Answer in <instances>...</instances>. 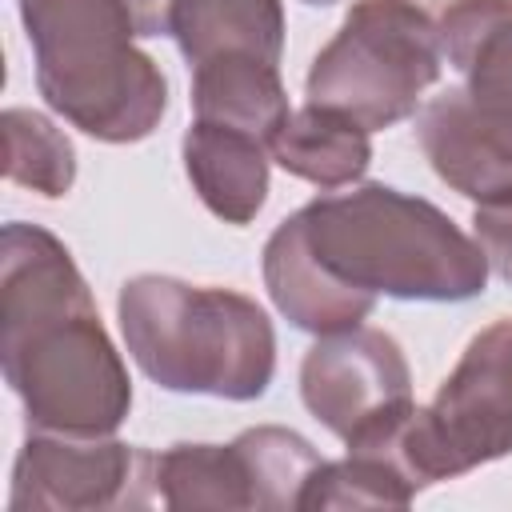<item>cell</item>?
Returning <instances> with one entry per match:
<instances>
[{
  "label": "cell",
  "mask_w": 512,
  "mask_h": 512,
  "mask_svg": "<svg viewBox=\"0 0 512 512\" xmlns=\"http://www.w3.org/2000/svg\"><path fill=\"white\" fill-rule=\"evenodd\" d=\"M0 364L36 432L112 436L132 412L128 368L64 240L12 220L0 232Z\"/></svg>",
  "instance_id": "cell-1"
},
{
  "label": "cell",
  "mask_w": 512,
  "mask_h": 512,
  "mask_svg": "<svg viewBox=\"0 0 512 512\" xmlns=\"http://www.w3.org/2000/svg\"><path fill=\"white\" fill-rule=\"evenodd\" d=\"M312 260L340 284L392 296L460 304L488 288V256L448 212L388 184L328 192L296 212Z\"/></svg>",
  "instance_id": "cell-2"
},
{
  "label": "cell",
  "mask_w": 512,
  "mask_h": 512,
  "mask_svg": "<svg viewBox=\"0 0 512 512\" xmlns=\"http://www.w3.org/2000/svg\"><path fill=\"white\" fill-rule=\"evenodd\" d=\"M116 320L128 356L164 392L256 400L276 376L272 320L244 292L144 272L124 280Z\"/></svg>",
  "instance_id": "cell-3"
},
{
  "label": "cell",
  "mask_w": 512,
  "mask_h": 512,
  "mask_svg": "<svg viewBox=\"0 0 512 512\" xmlns=\"http://www.w3.org/2000/svg\"><path fill=\"white\" fill-rule=\"evenodd\" d=\"M44 104L100 144H136L168 112L160 64L120 0H16Z\"/></svg>",
  "instance_id": "cell-4"
},
{
  "label": "cell",
  "mask_w": 512,
  "mask_h": 512,
  "mask_svg": "<svg viewBox=\"0 0 512 512\" xmlns=\"http://www.w3.org/2000/svg\"><path fill=\"white\" fill-rule=\"evenodd\" d=\"M356 452L388 456L416 492L512 452V316L468 340L428 404Z\"/></svg>",
  "instance_id": "cell-5"
},
{
  "label": "cell",
  "mask_w": 512,
  "mask_h": 512,
  "mask_svg": "<svg viewBox=\"0 0 512 512\" xmlns=\"http://www.w3.org/2000/svg\"><path fill=\"white\" fill-rule=\"evenodd\" d=\"M440 32L404 0H356L340 32L316 52L304 92L340 108L368 132L408 120L440 80Z\"/></svg>",
  "instance_id": "cell-6"
},
{
  "label": "cell",
  "mask_w": 512,
  "mask_h": 512,
  "mask_svg": "<svg viewBox=\"0 0 512 512\" xmlns=\"http://www.w3.org/2000/svg\"><path fill=\"white\" fill-rule=\"evenodd\" d=\"M300 400L344 448L372 444L416 404L400 344L364 324L316 336L300 360Z\"/></svg>",
  "instance_id": "cell-7"
},
{
  "label": "cell",
  "mask_w": 512,
  "mask_h": 512,
  "mask_svg": "<svg viewBox=\"0 0 512 512\" xmlns=\"http://www.w3.org/2000/svg\"><path fill=\"white\" fill-rule=\"evenodd\" d=\"M152 452L112 436H60L28 428L12 464V512H88V508H148Z\"/></svg>",
  "instance_id": "cell-8"
},
{
  "label": "cell",
  "mask_w": 512,
  "mask_h": 512,
  "mask_svg": "<svg viewBox=\"0 0 512 512\" xmlns=\"http://www.w3.org/2000/svg\"><path fill=\"white\" fill-rule=\"evenodd\" d=\"M416 140L452 192L476 208L512 204V108L448 88L420 108Z\"/></svg>",
  "instance_id": "cell-9"
},
{
  "label": "cell",
  "mask_w": 512,
  "mask_h": 512,
  "mask_svg": "<svg viewBox=\"0 0 512 512\" xmlns=\"http://www.w3.org/2000/svg\"><path fill=\"white\" fill-rule=\"evenodd\" d=\"M260 272H264V288H268L276 312L288 324H296L300 332H312V336L356 328L376 308V296L340 284L336 276H328L312 260V252L300 236L296 212L288 220H280L272 228V236L264 240Z\"/></svg>",
  "instance_id": "cell-10"
},
{
  "label": "cell",
  "mask_w": 512,
  "mask_h": 512,
  "mask_svg": "<svg viewBox=\"0 0 512 512\" xmlns=\"http://www.w3.org/2000/svg\"><path fill=\"white\" fill-rule=\"evenodd\" d=\"M180 156L196 196L212 216H220L224 224L256 220V212L268 200V164H272L264 140L224 124L192 120L180 140Z\"/></svg>",
  "instance_id": "cell-11"
},
{
  "label": "cell",
  "mask_w": 512,
  "mask_h": 512,
  "mask_svg": "<svg viewBox=\"0 0 512 512\" xmlns=\"http://www.w3.org/2000/svg\"><path fill=\"white\" fill-rule=\"evenodd\" d=\"M192 116L248 132L264 144L288 120V88L272 60L252 52H224L204 64H192Z\"/></svg>",
  "instance_id": "cell-12"
},
{
  "label": "cell",
  "mask_w": 512,
  "mask_h": 512,
  "mask_svg": "<svg viewBox=\"0 0 512 512\" xmlns=\"http://www.w3.org/2000/svg\"><path fill=\"white\" fill-rule=\"evenodd\" d=\"M272 164H280L288 176L308 180L324 192L352 188L368 164H372V140L360 120H352L340 108L324 104H304L292 108L280 132L268 144Z\"/></svg>",
  "instance_id": "cell-13"
},
{
  "label": "cell",
  "mask_w": 512,
  "mask_h": 512,
  "mask_svg": "<svg viewBox=\"0 0 512 512\" xmlns=\"http://www.w3.org/2000/svg\"><path fill=\"white\" fill-rule=\"evenodd\" d=\"M188 64H204L224 52H252L280 64L284 52V4L280 0H172L168 32Z\"/></svg>",
  "instance_id": "cell-14"
},
{
  "label": "cell",
  "mask_w": 512,
  "mask_h": 512,
  "mask_svg": "<svg viewBox=\"0 0 512 512\" xmlns=\"http://www.w3.org/2000/svg\"><path fill=\"white\" fill-rule=\"evenodd\" d=\"M444 60L476 100L512 108V0H464L436 20Z\"/></svg>",
  "instance_id": "cell-15"
},
{
  "label": "cell",
  "mask_w": 512,
  "mask_h": 512,
  "mask_svg": "<svg viewBox=\"0 0 512 512\" xmlns=\"http://www.w3.org/2000/svg\"><path fill=\"white\" fill-rule=\"evenodd\" d=\"M152 488L164 508H256L244 452L232 444H172L152 452Z\"/></svg>",
  "instance_id": "cell-16"
},
{
  "label": "cell",
  "mask_w": 512,
  "mask_h": 512,
  "mask_svg": "<svg viewBox=\"0 0 512 512\" xmlns=\"http://www.w3.org/2000/svg\"><path fill=\"white\" fill-rule=\"evenodd\" d=\"M416 500V484L380 452H356L340 460H320L300 496L304 512L328 508H408Z\"/></svg>",
  "instance_id": "cell-17"
},
{
  "label": "cell",
  "mask_w": 512,
  "mask_h": 512,
  "mask_svg": "<svg viewBox=\"0 0 512 512\" xmlns=\"http://www.w3.org/2000/svg\"><path fill=\"white\" fill-rule=\"evenodd\" d=\"M236 448L244 452L248 476H252V500L256 512H288L300 508V496L308 488V476L324 460L300 432L280 424L244 428L236 436Z\"/></svg>",
  "instance_id": "cell-18"
},
{
  "label": "cell",
  "mask_w": 512,
  "mask_h": 512,
  "mask_svg": "<svg viewBox=\"0 0 512 512\" xmlns=\"http://www.w3.org/2000/svg\"><path fill=\"white\" fill-rule=\"evenodd\" d=\"M4 172L12 184L32 188L36 196L60 200L76 184V148L72 140L32 108H4Z\"/></svg>",
  "instance_id": "cell-19"
},
{
  "label": "cell",
  "mask_w": 512,
  "mask_h": 512,
  "mask_svg": "<svg viewBox=\"0 0 512 512\" xmlns=\"http://www.w3.org/2000/svg\"><path fill=\"white\" fill-rule=\"evenodd\" d=\"M472 236L488 256V268L512 284V204H492L472 212Z\"/></svg>",
  "instance_id": "cell-20"
},
{
  "label": "cell",
  "mask_w": 512,
  "mask_h": 512,
  "mask_svg": "<svg viewBox=\"0 0 512 512\" xmlns=\"http://www.w3.org/2000/svg\"><path fill=\"white\" fill-rule=\"evenodd\" d=\"M136 24V36L140 40H152V36H168L172 32V0H120Z\"/></svg>",
  "instance_id": "cell-21"
},
{
  "label": "cell",
  "mask_w": 512,
  "mask_h": 512,
  "mask_svg": "<svg viewBox=\"0 0 512 512\" xmlns=\"http://www.w3.org/2000/svg\"><path fill=\"white\" fill-rule=\"evenodd\" d=\"M404 4H412V8H420L428 20H440V16H448L456 4H464V0H404Z\"/></svg>",
  "instance_id": "cell-22"
},
{
  "label": "cell",
  "mask_w": 512,
  "mask_h": 512,
  "mask_svg": "<svg viewBox=\"0 0 512 512\" xmlns=\"http://www.w3.org/2000/svg\"><path fill=\"white\" fill-rule=\"evenodd\" d=\"M300 4H312V8H332V4H340V0H300Z\"/></svg>",
  "instance_id": "cell-23"
}]
</instances>
